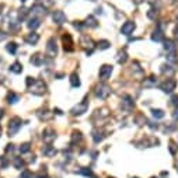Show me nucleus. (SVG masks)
Wrapping results in <instances>:
<instances>
[{"mask_svg":"<svg viewBox=\"0 0 178 178\" xmlns=\"http://www.w3.org/2000/svg\"><path fill=\"white\" fill-rule=\"evenodd\" d=\"M81 140V133L80 132H73V136H72V145H74L76 142Z\"/></svg>","mask_w":178,"mask_h":178,"instance_id":"473e14b6","label":"nucleus"},{"mask_svg":"<svg viewBox=\"0 0 178 178\" xmlns=\"http://www.w3.org/2000/svg\"><path fill=\"white\" fill-rule=\"evenodd\" d=\"M126 60H128V55H126V52H125V51L119 52V53H118V63L123 65Z\"/></svg>","mask_w":178,"mask_h":178,"instance_id":"a878e982","label":"nucleus"},{"mask_svg":"<svg viewBox=\"0 0 178 178\" xmlns=\"http://www.w3.org/2000/svg\"><path fill=\"white\" fill-rule=\"evenodd\" d=\"M163 38H164V35H163V31L160 30V28H157V30L153 33V35H152V39L156 41V42H161Z\"/></svg>","mask_w":178,"mask_h":178,"instance_id":"aec40b11","label":"nucleus"},{"mask_svg":"<svg viewBox=\"0 0 178 178\" xmlns=\"http://www.w3.org/2000/svg\"><path fill=\"white\" fill-rule=\"evenodd\" d=\"M17 48H18V45H17L16 42H10V44H7V46H6L7 52H10L11 55H14L17 52Z\"/></svg>","mask_w":178,"mask_h":178,"instance_id":"393cba45","label":"nucleus"},{"mask_svg":"<svg viewBox=\"0 0 178 178\" xmlns=\"http://www.w3.org/2000/svg\"><path fill=\"white\" fill-rule=\"evenodd\" d=\"M21 118H18V116H14V118H11L10 119V122H8V136H14V135H17V132L20 130V128H21Z\"/></svg>","mask_w":178,"mask_h":178,"instance_id":"f257e3e1","label":"nucleus"},{"mask_svg":"<svg viewBox=\"0 0 178 178\" xmlns=\"http://www.w3.org/2000/svg\"><path fill=\"white\" fill-rule=\"evenodd\" d=\"M112 74V66L109 65H103L100 67V73H98V77L101 81H107Z\"/></svg>","mask_w":178,"mask_h":178,"instance_id":"20e7f679","label":"nucleus"},{"mask_svg":"<svg viewBox=\"0 0 178 178\" xmlns=\"http://www.w3.org/2000/svg\"><path fill=\"white\" fill-rule=\"evenodd\" d=\"M70 84H72V87H79L80 86V80H79L77 73H73L70 76Z\"/></svg>","mask_w":178,"mask_h":178,"instance_id":"b1692460","label":"nucleus"},{"mask_svg":"<svg viewBox=\"0 0 178 178\" xmlns=\"http://www.w3.org/2000/svg\"><path fill=\"white\" fill-rule=\"evenodd\" d=\"M46 52H48L51 56H55V55H56L57 48H56V42H55V38H49L48 45H46Z\"/></svg>","mask_w":178,"mask_h":178,"instance_id":"9d476101","label":"nucleus"},{"mask_svg":"<svg viewBox=\"0 0 178 178\" xmlns=\"http://www.w3.org/2000/svg\"><path fill=\"white\" fill-rule=\"evenodd\" d=\"M168 60H170V62H175V60H177V57H175V52H172V53L168 55Z\"/></svg>","mask_w":178,"mask_h":178,"instance_id":"a19ab883","label":"nucleus"},{"mask_svg":"<svg viewBox=\"0 0 178 178\" xmlns=\"http://www.w3.org/2000/svg\"><path fill=\"white\" fill-rule=\"evenodd\" d=\"M14 150V145H7V147H6V152L7 153H11Z\"/></svg>","mask_w":178,"mask_h":178,"instance_id":"79ce46f5","label":"nucleus"},{"mask_svg":"<svg viewBox=\"0 0 178 178\" xmlns=\"http://www.w3.org/2000/svg\"><path fill=\"white\" fill-rule=\"evenodd\" d=\"M17 101H20V96L16 94V93H13V91H10L7 94V103L8 104H16Z\"/></svg>","mask_w":178,"mask_h":178,"instance_id":"a211bd4d","label":"nucleus"},{"mask_svg":"<svg viewBox=\"0 0 178 178\" xmlns=\"http://www.w3.org/2000/svg\"><path fill=\"white\" fill-rule=\"evenodd\" d=\"M87 108H89V101H87V97H86L80 104H77L76 107H73L72 114L73 115H81V114H84L86 111H87Z\"/></svg>","mask_w":178,"mask_h":178,"instance_id":"39448f33","label":"nucleus"},{"mask_svg":"<svg viewBox=\"0 0 178 178\" xmlns=\"http://www.w3.org/2000/svg\"><path fill=\"white\" fill-rule=\"evenodd\" d=\"M93 138H94V142H96V143H100V142L104 139V135H103L101 132H98V130H94V133H93Z\"/></svg>","mask_w":178,"mask_h":178,"instance_id":"cd10ccee","label":"nucleus"},{"mask_svg":"<svg viewBox=\"0 0 178 178\" xmlns=\"http://www.w3.org/2000/svg\"><path fill=\"white\" fill-rule=\"evenodd\" d=\"M147 17L152 18V20H156V17H157V10H154V8L149 10V11H147Z\"/></svg>","mask_w":178,"mask_h":178,"instance_id":"e433bc0d","label":"nucleus"},{"mask_svg":"<svg viewBox=\"0 0 178 178\" xmlns=\"http://www.w3.org/2000/svg\"><path fill=\"white\" fill-rule=\"evenodd\" d=\"M52 20L56 23V24H63L66 21V16L63 14V11H59V10H56V11H53V14H52Z\"/></svg>","mask_w":178,"mask_h":178,"instance_id":"9b49d317","label":"nucleus"},{"mask_svg":"<svg viewBox=\"0 0 178 178\" xmlns=\"http://www.w3.org/2000/svg\"><path fill=\"white\" fill-rule=\"evenodd\" d=\"M164 49L167 51V53H172V52H175L177 46H175V44H174L171 39H167L166 42H164Z\"/></svg>","mask_w":178,"mask_h":178,"instance_id":"f3484780","label":"nucleus"},{"mask_svg":"<svg viewBox=\"0 0 178 178\" xmlns=\"http://www.w3.org/2000/svg\"><path fill=\"white\" fill-rule=\"evenodd\" d=\"M170 153L171 154H177V152H178V146L174 143V142H170Z\"/></svg>","mask_w":178,"mask_h":178,"instance_id":"f704fd0d","label":"nucleus"},{"mask_svg":"<svg viewBox=\"0 0 178 178\" xmlns=\"http://www.w3.org/2000/svg\"><path fill=\"white\" fill-rule=\"evenodd\" d=\"M27 14H28V11H27V8H25V7L20 8V13H18V18H20V20H24Z\"/></svg>","mask_w":178,"mask_h":178,"instance_id":"c9c22d12","label":"nucleus"},{"mask_svg":"<svg viewBox=\"0 0 178 178\" xmlns=\"http://www.w3.org/2000/svg\"><path fill=\"white\" fill-rule=\"evenodd\" d=\"M153 178H157V177H153Z\"/></svg>","mask_w":178,"mask_h":178,"instance_id":"de8ad7c7","label":"nucleus"},{"mask_svg":"<svg viewBox=\"0 0 178 178\" xmlns=\"http://www.w3.org/2000/svg\"><path fill=\"white\" fill-rule=\"evenodd\" d=\"M172 116H174V119H177V121H178V108L175 109V111H174V114H172Z\"/></svg>","mask_w":178,"mask_h":178,"instance_id":"37998d69","label":"nucleus"},{"mask_svg":"<svg viewBox=\"0 0 178 178\" xmlns=\"http://www.w3.org/2000/svg\"><path fill=\"white\" fill-rule=\"evenodd\" d=\"M86 25H89V27H97V21H96V18L93 16L87 17V20H86Z\"/></svg>","mask_w":178,"mask_h":178,"instance_id":"7c9ffc66","label":"nucleus"},{"mask_svg":"<svg viewBox=\"0 0 178 178\" xmlns=\"http://www.w3.org/2000/svg\"><path fill=\"white\" fill-rule=\"evenodd\" d=\"M156 84H157V79L154 76L149 77V79H145V81H143V86L145 87H156Z\"/></svg>","mask_w":178,"mask_h":178,"instance_id":"412c9836","label":"nucleus"},{"mask_svg":"<svg viewBox=\"0 0 178 178\" xmlns=\"http://www.w3.org/2000/svg\"><path fill=\"white\" fill-rule=\"evenodd\" d=\"M3 116H4V111H3V109H1V108H0V119H1V118H3Z\"/></svg>","mask_w":178,"mask_h":178,"instance_id":"c03bdc74","label":"nucleus"},{"mask_svg":"<svg viewBox=\"0 0 178 178\" xmlns=\"http://www.w3.org/2000/svg\"><path fill=\"white\" fill-rule=\"evenodd\" d=\"M28 89H30V91H31L33 94H35V96H42V94L46 91V84L42 80H35Z\"/></svg>","mask_w":178,"mask_h":178,"instance_id":"f03ea898","label":"nucleus"},{"mask_svg":"<svg viewBox=\"0 0 178 178\" xmlns=\"http://www.w3.org/2000/svg\"><path fill=\"white\" fill-rule=\"evenodd\" d=\"M62 41H63V48H65V51L72 52L73 51V39H72V37H70V34L66 33L65 35H63V38H62Z\"/></svg>","mask_w":178,"mask_h":178,"instance_id":"6e6552de","label":"nucleus"},{"mask_svg":"<svg viewBox=\"0 0 178 178\" xmlns=\"http://www.w3.org/2000/svg\"><path fill=\"white\" fill-rule=\"evenodd\" d=\"M175 38H177V41H178V28L175 30Z\"/></svg>","mask_w":178,"mask_h":178,"instance_id":"a18cd8bd","label":"nucleus"},{"mask_svg":"<svg viewBox=\"0 0 178 178\" xmlns=\"http://www.w3.org/2000/svg\"><path fill=\"white\" fill-rule=\"evenodd\" d=\"M55 130L53 129H51V128H46V129L42 132V138H44V140L46 142V143H51L53 139H55Z\"/></svg>","mask_w":178,"mask_h":178,"instance_id":"f8f14e48","label":"nucleus"},{"mask_svg":"<svg viewBox=\"0 0 178 178\" xmlns=\"http://www.w3.org/2000/svg\"><path fill=\"white\" fill-rule=\"evenodd\" d=\"M133 30H135V23L133 21H126L121 27V33L123 35H130V34L133 33Z\"/></svg>","mask_w":178,"mask_h":178,"instance_id":"1a4fd4ad","label":"nucleus"},{"mask_svg":"<svg viewBox=\"0 0 178 178\" xmlns=\"http://www.w3.org/2000/svg\"><path fill=\"white\" fill-rule=\"evenodd\" d=\"M31 14H33V17H37V18H38V16H45V8L39 4H37L31 8Z\"/></svg>","mask_w":178,"mask_h":178,"instance_id":"4468645a","label":"nucleus"},{"mask_svg":"<svg viewBox=\"0 0 178 178\" xmlns=\"http://www.w3.org/2000/svg\"><path fill=\"white\" fill-rule=\"evenodd\" d=\"M21 178H33V174H31V171L25 170L21 172Z\"/></svg>","mask_w":178,"mask_h":178,"instance_id":"58836bf2","label":"nucleus"},{"mask_svg":"<svg viewBox=\"0 0 178 178\" xmlns=\"http://www.w3.org/2000/svg\"><path fill=\"white\" fill-rule=\"evenodd\" d=\"M42 153L45 154L46 157H53V156L56 154V149H55L53 146L48 145V146H45V147H44V150H42Z\"/></svg>","mask_w":178,"mask_h":178,"instance_id":"dca6fc26","label":"nucleus"},{"mask_svg":"<svg viewBox=\"0 0 178 178\" xmlns=\"http://www.w3.org/2000/svg\"><path fill=\"white\" fill-rule=\"evenodd\" d=\"M0 136H1V126H0Z\"/></svg>","mask_w":178,"mask_h":178,"instance_id":"49530a36","label":"nucleus"},{"mask_svg":"<svg viewBox=\"0 0 178 178\" xmlns=\"http://www.w3.org/2000/svg\"><path fill=\"white\" fill-rule=\"evenodd\" d=\"M30 149H31V145L30 143H23V145L20 146V153H28L30 152Z\"/></svg>","mask_w":178,"mask_h":178,"instance_id":"2f4dec72","label":"nucleus"},{"mask_svg":"<svg viewBox=\"0 0 178 178\" xmlns=\"http://www.w3.org/2000/svg\"><path fill=\"white\" fill-rule=\"evenodd\" d=\"M171 104L178 108V96H172V97H171Z\"/></svg>","mask_w":178,"mask_h":178,"instance_id":"ea45409f","label":"nucleus"},{"mask_svg":"<svg viewBox=\"0 0 178 178\" xmlns=\"http://www.w3.org/2000/svg\"><path fill=\"white\" fill-rule=\"evenodd\" d=\"M94 94L96 97L100 98V100H105L109 94H111V89L107 86V84H98L96 90H94Z\"/></svg>","mask_w":178,"mask_h":178,"instance_id":"7ed1b4c3","label":"nucleus"},{"mask_svg":"<svg viewBox=\"0 0 178 178\" xmlns=\"http://www.w3.org/2000/svg\"><path fill=\"white\" fill-rule=\"evenodd\" d=\"M14 167H16L17 170H21V168L24 167V161H23L21 157H16V159H14Z\"/></svg>","mask_w":178,"mask_h":178,"instance_id":"bb28decb","label":"nucleus"},{"mask_svg":"<svg viewBox=\"0 0 178 178\" xmlns=\"http://www.w3.org/2000/svg\"><path fill=\"white\" fill-rule=\"evenodd\" d=\"M38 41H39V35H38V34H35V33L28 34V35L25 37V42H27V44H30V45H35Z\"/></svg>","mask_w":178,"mask_h":178,"instance_id":"2eb2a0df","label":"nucleus"},{"mask_svg":"<svg viewBox=\"0 0 178 178\" xmlns=\"http://www.w3.org/2000/svg\"><path fill=\"white\" fill-rule=\"evenodd\" d=\"M152 114H153V116L156 118V119H161V118H164V111H163V109H153Z\"/></svg>","mask_w":178,"mask_h":178,"instance_id":"c85d7f7f","label":"nucleus"},{"mask_svg":"<svg viewBox=\"0 0 178 178\" xmlns=\"http://www.w3.org/2000/svg\"><path fill=\"white\" fill-rule=\"evenodd\" d=\"M161 73H164V74H172V73H174V69H172L170 65H163Z\"/></svg>","mask_w":178,"mask_h":178,"instance_id":"c756f323","label":"nucleus"},{"mask_svg":"<svg viewBox=\"0 0 178 178\" xmlns=\"http://www.w3.org/2000/svg\"><path fill=\"white\" fill-rule=\"evenodd\" d=\"M175 86H177V81L172 80V79H167L166 81H163L161 84H160V89L164 93H172L175 90Z\"/></svg>","mask_w":178,"mask_h":178,"instance_id":"423d86ee","label":"nucleus"},{"mask_svg":"<svg viewBox=\"0 0 178 178\" xmlns=\"http://www.w3.org/2000/svg\"><path fill=\"white\" fill-rule=\"evenodd\" d=\"M10 72L16 73V74L21 73V72H23V66H21V63H20V62H14L13 65L10 66Z\"/></svg>","mask_w":178,"mask_h":178,"instance_id":"4be33fe9","label":"nucleus"},{"mask_svg":"<svg viewBox=\"0 0 178 178\" xmlns=\"http://www.w3.org/2000/svg\"><path fill=\"white\" fill-rule=\"evenodd\" d=\"M133 105H135V103H133V98L130 96H123L122 97V108L125 111H130L133 108Z\"/></svg>","mask_w":178,"mask_h":178,"instance_id":"0eeeda50","label":"nucleus"},{"mask_svg":"<svg viewBox=\"0 0 178 178\" xmlns=\"http://www.w3.org/2000/svg\"><path fill=\"white\" fill-rule=\"evenodd\" d=\"M30 62H31L34 66H41V65H44L45 59H44V56H42L41 53H35V55L30 59Z\"/></svg>","mask_w":178,"mask_h":178,"instance_id":"ddd939ff","label":"nucleus"},{"mask_svg":"<svg viewBox=\"0 0 178 178\" xmlns=\"http://www.w3.org/2000/svg\"><path fill=\"white\" fill-rule=\"evenodd\" d=\"M8 166L7 157H0V168H6Z\"/></svg>","mask_w":178,"mask_h":178,"instance_id":"4c0bfd02","label":"nucleus"},{"mask_svg":"<svg viewBox=\"0 0 178 178\" xmlns=\"http://www.w3.org/2000/svg\"><path fill=\"white\" fill-rule=\"evenodd\" d=\"M38 116H39V119H44V121H48L52 118V114L46 111V109H44V111H39L38 112Z\"/></svg>","mask_w":178,"mask_h":178,"instance_id":"5701e85b","label":"nucleus"},{"mask_svg":"<svg viewBox=\"0 0 178 178\" xmlns=\"http://www.w3.org/2000/svg\"><path fill=\"white\" fill-rule=\"evenodd\" d=\"M135 178H138V177H135Z\"/></svg>","mask_w":178,"mask_h":178,"instance_id":"09e8293b","label":"nucleus"},{"mask_svg":"<svg viewBox=\"0 0 178 178\" xmlns=\"http://www.w3.org/2000/svg\"><path fill=\"white\" fill-rule=\"evenodd\" d=\"M27 25H28V28H30V30H35V28H38V27L41 25L39 18H37V17H33V18L28 21V24H27Z\"/></svg>","mask_w":178,"mask_h":178,"instance_id":"6ab92c4d","label":"nucleus"},{"mask_svg":"<svg viewBox=\"0 0 178 178\" xmlns=\"http://www.w3.org/2000/svg\"><path fill=\"white\" fill-rule=\"evenodd\" d=\"M109 45H111V44H109L108 41H100V42H98V48L100 49H108Z\"/></svg>","mask_w":178,"mask_h":178,"instance_id":"72a5a7b5","label":"nucleus"}]
</instances>
